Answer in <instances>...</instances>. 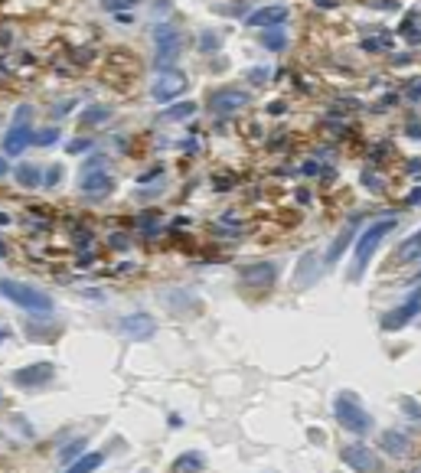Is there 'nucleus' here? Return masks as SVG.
Masks as SVG:
<instances>
[{"instance_id":"nucleus-1","label":"nucleus","mask_w":421,"mask_h":473,"mask_svg":"<svg viewBox=\"0 0 421 473\" xmlns=\"http://www.w3.org/2000/svg\"><path fill=\"white\" fill-rule=\"evenodd\" d=\"M333 418L340 421V428H347L349 434H372L376 431V421H372V414L362 408V401L356 399V392H336L333 395Z\"/></svg>"},{"instance_id":"nucleus-2","label":"nucleus","mask_w":421,"mask_h":473,"mask_svg":"<svg viewBox=\"0 0 421 473\" xmlns=\"http://www.w3.org/2000/svg\"><path fill=\"white\" fill-rule=\"evenodd\" d=\"M396 225H398V219L392 216V219H379V222H372L366 232H360V238H356V255H353V268H349V281H360L362 271L369 268L376 249L382 245L385 235L396 232Z\"/></svg>"},{"instance_id":"nucleus-3","label":"nucleus","mask_w":421,"mask_h":473,"mask_svg":"<svg viewBox=\"0 0 421 473\" xmlns=\"http://www.w3.org/2000/svg\"><path fill=\"white\" fill-rule=\"evenodd\" d=\"M0 294L17 304L20 311L26 313H37V317H46L52 313V297L46 291H39V287L26 284V281H17V277H0Z\"/></svg>"},{"instance_id":"nucleus-4","label":"nucleus","mask_w":421,"mask_h":473,"mask_svg":"<svg viewBox=\"0 0 421 473\" xmlns=\"http://www.w3.org/2000/svg\"><path fill=\"white\" fill-rule=\"evenodd\" d=\"M154 65H157V72L163 69H174L176 59H180V52H183V33L170 23H161L154 26Z\"/></svg>"},{"instance_id":"nucleus-5","label":"nucleus","mask_w":421,"mask_h":473,"mask_svg":"<svg viewBox=\"0 0 421 473\" xmlns=\"http://www.w3.org/2000/svg\"><path fill=\"white\" fill-rule=\"evenodd\" d=\"M30 105H20L17 114H13V125L10 131L3 134V154L7 157H17V154H23L30 144H33V127H30Z\"/></svg>"},{"instance_id":"nucleus-6","label":"nucleus","mask_w":421,"mask_h":473,"mask_svg":"<svg viewBox=\"0 0 421 473\" xmlns=\"http://www.w3.org/2000/svg\"><path fill=\"white\" fill-rule=\"evenodd\" d=\"M340 461L356 473H382V457H379L372 448L360 444V441L343 444V448H340Z\"/></svg>"},{"instance_id":"nucleus-7","label":"nucleus","mask_w":421,"mask_h":473,"mask_svg":"<svg viewBox=\"0 0 421 473\" xmlns=\"http://www.w3.org/2000/svg\"><path fill=\"white\" fill-rule=\"evenodd\" d=\"M56 379V366L52 362H30L23 369H13L10 382L17 388H43Z\"/></svg>"},{"instance_id":"nucleus-8","label":"nucleus","mask_w":421,"mask_h":473,"mask_svg":"<svg viewBox=\"0 0 421 473\" xmlns=\"http://www.w3.org/2000/svg\"><path fill=\"white\" fill-rule=\"evenodd\" d=\"M248 92L245 88H219L209 95V112L212 114H236L242 108H248Z\"/></svg>"},{"instance_id":"nucleus-9","label":"nucleus","mask_w":421,"mask_h":473,"mask_svg":"<svg viewBox=\"0 0 421 473\" xmlns=\"http://www.w3.org/2000/svg\"><path fill=\"white\" fill-rule=\"evenodd\" d=\"M186 75L180 72V69H163V72H157V82L150 85V95L157 101H170V98H176L180 92H186Z\"/></svg>"},{"instance_id":"nucleus-10","label":"nucleus","mask_w":421,"mask_h":473,"mask_svg":"<svg viewBox=\"0 0 421 473\" xmlns=\"http://www.w3.org/2000/svg\"><path fill=\"white\" fill-rule=\"evenodd\" d=\"M238 274H242V284L268 291V287H274V281H278L281 268H278L274 262H255V264H245V268H242Z\"/></svg>"},{"instance_id":"nucleus-11","label":"nucleus","mask_w":421,"mask_h":473,"mask_svg":"<svg viewBox=\"0 0 421 473\" xmlns=\"http://www.w3.org/2000/svg\"><path fill=\"white\" fill-rule=\"evenodd\" d=\"M418 311H421V287L415 291V294H411L409 300H405V304H402V307H396V311L385 313V317H382V330H389V333H392V330H402V326H409L411 320L418 317Z\"/></svg>"},{"instance_id":"nucleus-12","label":"nucleus","mask_w":421,"mask_h":473,"mask_svg":"<svg viewBox=\"0 0 421 473\" xmlns=\"http://www.w3.org/2000/svg\"><path fill=\"white\" fill-rule=\"evenodd\" d=\"M118 330H121L127 339H150L154 333H157V324H154V317H147V313H127V317H121V324H118Z\"/></svg>"},{"instance_id":"nucleus-13","label":"nucleus","mask_w":421,"mask_h":473,"mask_svg":"<svg viewBox=\"0 0 421 473\" xmlns=\"http://www.w3.org/2000/svg\"><path fill=\"white\" fill-rule=\"evenodd\" d=\"M418 258H421V229L398 242L396 251H392V258H389V264H392V268H405V264H415Z\"/></svg>"},{"instance_id":"nucleus-14","label":"nucleus","mask_w":421,"mask_h":473,"mask_svg":"<svg viewBox=\"0 0 421 473\" xmlns=\"http://www.w3.org/2000/svg\"><path fill=\"white\" fill-rule=\"evenodd\" d=\"M287 17H291V13H287L285 3H271V7H261V10L248 13L245 23H248V26H261V30H274V26L285 23Z\"/></svg>"},{"instance_id":"nucleus-15","label":"nucleus","mask_w":421,"mask_h":473,"mask_svg":"<svg viewBox=\"0 0 421 473\" xmlns=\"http://www.w3.org/2000/svg\"><path fill=\"white\" fill-rule=\"evenodd\" d=\"M323 268H327V264H320V255H314V251L300 255V264H298V271H294V284H298V287H310L317 277H320Z\"/></svg>"},{"instance_id":"nucleus-16","label":"nucleus","mask_w":421,"mask_h":473,"mask_svg":"<svg viewBox=\"0 0 421 473\" xmlns=\"http://www.w3.org/2000/svg\"><path fill=\"white\" fill-rule=\"evenodd\" d=\"M379 448H382L389 457H405L411 450V437L402 434V431H382V434H379Z\"/></svg>"},{"instance_id":"nucleus-17","label":"nucleus","mask_w":421,"mask_h":473,"mask_svg":"<svg viewBox=\"0 0 421 473\" xmlns=\"http://www.w3.org/2000/svg\"><path fill=\"white\" fill-rule=\"evenodd\" d=\"M206 470V454L203 450H183L174 461L170 473H203Z\"/></svg>"},{"instance_id":"nucleus-18","label":"nucleus","mask_w":421,"mask_h":473,"mask_svg":"<svg viewBox=\"0 0 421 473\" xmlns=\"http://www.w3.org/2000/svg\"><path fill=\"white\" fill-rule=\"evenodd\" d=\"M353 235H356V219H353V222H349L347 229H343V232H340V235L330 242V249H327V258H323V262H327V264H336V262H340V258H343V251L349 249V238H353Z\"/></svg>"},{"instance_id":"nucleus-19","label":"nucleus","mask_w":421,"mask_h":473,"mask_svg":"<svg viewBox=\"0 0 421 473\" xmlns=\"http://www.w3.org/2000/svg\"><path fill=\"white\" fill-rule=\"evenodd\" d=\"M105 463V454L101 450H85L82 457H75L69 467H65V473H95Z\"/></svg>"},{"instance_id":"nucleus-20","label":"nucleus","mask_w":421,"mask_h":473,"mask_svg":"<svg viewBox=\"0 0 421 473\" xmlns=\"http://www.w3.org/2000/svg\"><path fill=\"white\" fill-rule=\"evenodd\" d=\"M114 187V180L105 170H99V174H85L82 176V193H88V196H95V193H108V189Z\"/></svg>"},{"instance_id":"nucleus-21","label":"nucleus","mask_w":421,"mask_h":473,"mask_svg":"<svg viewBox=\"0 0 421 473\" xmlns=\"http://www.w3.org/2000/svg\"><path fill=\"white\" fill-rule=\"evenodd\" d=\"M13 176H17V183L26 189H37L43 187V170H39L37 163H20L17 170H13Z\"/></svg>"},{"instance_id":"nucleus-22","label":"nucleus","mask_w":421,"mask_h":473,"mask_svg":"<svg viewBox=\"0 0 421 473\" xmlns=\"http://www.w3.org/2000/svg\"><path fill=\"white\" fill-rule=\"evenodd\" d=\"M85 448H88V437H85V434L75 437V441H69V444H65V448L59 450V461L65 463V467H69V463H72L75 457H82V454H85Z\"/></svg>"},{"instance_id":"nucleus-23","label":"nucleus","mask_w":421,"mask_h":473,"mask_svg":"<svg viewBox=\"0 0 421 473\" xmlns=\"http://www.w3.org/2000/svg\"><path fill=\"white\" fill-rule=\"evenodd\" d=\"M108 118H112V112L101 108V105H95V108H88V112L79 114V125L88 127V125H99V121H108Z\"/></svg>"},{"instance_id":"nucleus-24","label":"nucleus","mask_w":421,"mask_h":473,"mask_svg":"<svg viewBox=\"0 0 421 473\" xmlns=\"http://www.w3.org/2000/svg\"><path fill=\"white\" fill-rule=\"evenodd\" d=\"M196 112V105L193 101H180V105H174L170 112L161 114V121H183V118H189V114Z\"/></svg>"},{"instance_id":"nucleus-25","label":"nucleus","mask_w":421,"mask_h":473,"mask_svg":"<svg viewBox=\"0 0 421 473\" xmlns=\"http://www.w3.org/2000/svg\"><path fill=\"white\" fill-rule=\"evenodd\" d=\"M261 46H265V50H285L287 36L281 30H261Z\"/></svg>"},{"instance_id":"nucleus-26","label":"nucleus","mask_w":421,"mask_h":473,"mask_svg":"<svg viewBox=\"0 0 421 473\" xmlns=\"http://www.w3.org/2000/svg\"><path fill=\"white\" fill-rule=\"evenodd\" d=\"M105 160H108V157H101V154H92V157L82 163V170H79V174H82V176H85V174H99V170H105Z\"/></svg>"},{"instance_id":"nucleus-27","label":"nucleus","mask_w":421,"mask_h":473,"mask_svg":"<svg viewBox=\"0 0 421 473\" xmlns=\"http://www.w3.org/2000/svg\"><path fill=\"white\" fill-rule=\"evenodd\" d=\"M141 0H101V7L105 10H112V13H121V10H134Z\"/></svg>"},{"instance_id":"nucleus-28","label":"nucleus","mask_w":421,"mask_h":473,"mask_svg":"<svg viewBox=\"0 0 421 473\" xmlns=\"http://www.w3.org/2000/svg\"><path fill=\"white\" fill-rule=\"evenodd\" d=\"M56 140H59V131H56V127H46V131L33 134V144H39V147H50V144H56Z\"/></svg>"},{"instance_id":"nucleus-29","label":"nucleus","mask_w":421,"mask_h":473,"mask_svg":"<svg viewBox=\"0 0 421 473\" xmlns=\"http://www.w3.org/2000/svg\"><path fill=\"white\" fill-rule=\"evenodd\" d=\"M219 46H223V39L216 36V33H203L199 36V50L203 52H212V50H219Z\"/></svg>"},{"instance_id":"nucleus-30","label":"nucleus","mask_w":421,"mask_h":473,"mask_svg":"<svg viewBox=\"0 0 421 473\" xmlns=\"http://www.w3.org/2000/svg\"><path fill=\"white\" fill-rule=\"evenodd\" d=\"M402 411L409 414V418H415V421H421V405L411 399H402Z\"/></svg>"},{"instance_id":"nucleus-31","label":"nucleus","mask_w":421,"mask_h":473,"mask_svg":"<svg viewBox=\"0 0 421 473\" xmlns=\"http://www.w3.org/2000/svg\"><path fill=\"white\" fill-rule=\"evenodd\" d=\"M43 180H46L50 187H56V183L62 180V167H52V170H46V176H43Z\"/></svg>"},{"instance_id":"nucleus-32","label":"nucleus","mask_w":421,"mask_h":473,"mask_svg":"<svg viewBox=\"0 0 421 473\" xmlns=\"http://www.w3.org/2000/svg\"><path fill=\"white\" fill-rule=\"evenodd\" d=\"M88 147H92V140L82 137V140H72V144H69V154H82V150H88Z\"/></svg>"},{"instance_id":"nucleus-33","label":"nucleus","mask_w":421,"mask_h":473,"mask_svg":"<svg viewBox=\"0 0 421 473\" xmlns=\"http://www.w3.org/2000/svg\"><path fill=\"white\" fill-rule=\"evenodd\" d=\"M7 174H10V163H7L3 157H0V176H7Z\"/></svg>"},{"instance_id":"nucleus-34","label":"nucleus","mask_w":421,"mask_h":473,"mask_svg":"<svg viewBox=\"0 0 421 473\" xmlns=\"http://www.w3.org/2000/svg\"><path fill=\"white\" fill-rule=\"evenodd\" d=\"M0 225H10V216H7V212H0Z\"/></svg>"},{"instance_id":"nucleus-35","label":"nucleus","mask_w":421,"mask_h":473,"mask_svg":"<svg viewBox=\"0 0 421 473\" xmlns=\"http://www.w3.org/2000/svg\"><path fill=\"white\" fill-rule=\"evenodd\" d=\"M411 202H421V189L418 193H411Z\"/></svg>"},{"instance_id":"nucleus-36","label":"nucleus","mask_w":421,"mask_h":473,"mask_svg":"<svg viewBox=\"0 0 421 473\" xmlns=\"http://www.w3.org/2000/svg\"><path fill=\"white\" fill-rule=\"evenodd\" d=\"M336 0H320V7H333Z\"/></svg>"},{"instance_id":"nucleus-37","label":"nucleus","mask_w":421,"mask_h":473,"mask_svg":"<svg viewBox=\"0 0 421 473\" xmlns=\"http://www.w3.org/2000/svg\"><path fill=\"white\" fill-rule=\"evenodd\" d=\"M0 401H3V392H0Z\"/></svg>"}]
</instances>
